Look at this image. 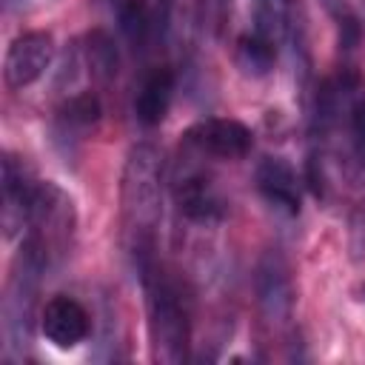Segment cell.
<instances>
[{"label": "cell", "instance_id": "cell-1", "mask_svg": "<svg viewBox=\"0 0 365 365\" xmlns=\"http://www.w3.org/2000/svg\"><path fill=\"white\" fill-rule=\"evenodd\" d=\"M163 214V157L154 145L137 143L120 177L123 240L134 265L154 257V237Z\"/></svg>", "mask_w": 365, "mask_h": 365}, {"label": "cell", "instance_id": "cell-2", "mask_svg": "<svg viewBox=\"0 0 365 365\" xmlns=\"http://www.w3.org/2000/svg\"><path fill=\"white\" fill-rule=\"evenodd\" d=\"M145 291L151 354L160 362H185L191 348V311L180 282L157 262V257L137 265Z\"/></svg>", "mask_w": 365, "mask_h": 365}, {"label": "cell", "instance_id": "cell-3", "mask_svg": "<svg viewBox=\"0 0 365 365\" xmlns=\"http://www.w3.org/2000/svg\"><path fill=\"white\" fill-rule=\"evenodd\" d=\"M74 228H77V211L71 197L57 182H37L23 245H29L46 262V268L54 271L71 254Z\"/></svg>", "mask_w": 365, "mask_h": 365}, {"label": "cell", "instance_id": "cell-4", "mask_svg": "<svg viewBox=\"0 0 365 365\" xmlns=\"http://www.w3.org/2000/svg\"><path fill=\"white\" fill-rule=\"evenodd\" d=\"M46 271H48L46 262L29 245H20L11 265L9 285H6V297H3V325H6V339L11 351H23L31 345L37 297H40V282Z\"/></svg>", "mask_w": 365, "mask_h": 365}, {"label": "cell", "instance_id": "cell-5", "mask_svg": "<svg viewBox=\"0 0 365 365\" xmlns=\"http://www.w3.org/2000/svg\"><path fill=\"white\" fill-rule=\"evenodd\" d=\"M254 294H257V308L265 319V325L282 331L294 319V282L288 262L282 259L279 251H265L254 268Z\"/></svg>", "mask_w": 365, "mask_h": 365}, {"label": "cell", "instance_id": "cell-6", "mask_svg": "<svg viewBox=\"0 0 365 365\" xmlns=\"http://www.w3.org/2000/svg\"><path fill=\"white\" fill-rule=\"evenodd\" d=\"M182 140L188 148H194L205 157H217V160H242L254 145L251 128L231 117L200 120L185 131Z\"/></svg>", "mask_w": 365, "mask_h": 365}, {"label": "cell", "instance_id": "cell-7", "mask_svg": "<svg viewBox=\"0 0 365 365\" xmlns=\"http://www.w3.org/2000/svg\"><path fill=\"white\" fill-rule=\"evenodd\" d=\"M54 57V40L48 31H26L11 40L3 60V80L11 91H23L34 86Z\"/></svg>", "mask_w": 365, "mask_h": 365}, {"label": "cell", "instance_id": "cell-8", "mask_svg": "<svg viewBox=\"0 0 365 365\" xmlns=\"http://www.w3.org/2000/svg\"><path fill=\"white\" fill-rule=\"evenodd\" d=\"M0 180H3L0 182L3 185V217H0L3 220V234H6V240H14L17 234H26L37 182L31 180V171L26 168V163L14 154L3 157Z\"/></svg>", "mask_w": 365, "mask_h": 365}, {"label": "cell", "instance_id": "cell-9", "mask_svg": "<svg viewBox=\"0 0 365 365\" xmlns=\"http://www.w3.org/2000/svg\"><path fill=\"white\" fill-rule=\"evenodd\" d=\"M174 202H177L180 217L197 225H214L222 220V211H225L214 180L197 168H185L174 180Z\"/></svg>", "mask_w": 365, "mask_h": 365}, {"label": "cell", "instance_id": "cell-10", "mask_svg": "<svg viewBox=\"0 0 365 365\" xmlns=\"http://www.w3.org/2000/svg\"><path fill=\"white\" fill-rule=\"evenodd\" d=\"M40 331L43 336L60 348V351H71L77 348L88 331H91V317L88 311L74 299V297H66V294H57L51 297L43 311H40Z\"/></svg>", "mask_w": 365, "mask_h": 365}, {"label": "cell", "instance_id": "cell-11", "mask_svg": "<svg viewBox=\"0 0 365 365\" xmlns=\"http://www.w3.org/2000/svg\"><path fill=\"white\" fill-rule=\"evenodd\" d=\"M257 191L262 194V200L285 214V217H297L302 208V185L299 177L294 171V165L285 157H262L257 165Z\"/></svg>", "mask_w": 365, "mask_h": 365}, {"label": "cell", "instance_id": "cell-12", "mask_svg": "<svg viewBox=\"0 0 365 365\" xmlns=\"http://www.w3.org/2000/svg\"><path fill=\"white\" fill-rule=\"evenodd\" d=\"M171 0H125L120 6V29L134 51H145L151 40H163L168 29Z\"/></svg>", "mask_w": 365, "mask_h": 365}, {"label": "cell", "instance_id": "cell-13", "mask_svg": "<svg viewBox=\"0 0 365 365\" xmlns=\"http://www.w3.org/2000/svg\"><path fill=\"white\" fill-rule=\"evenodd\" d=\"M174 83L177 80L168 66H157L140 80V88L134 97V117L140 125L151 128L168 114V106L174 97Z\"/></svg>", "mask_w": 365, "mask_h": 365}, {"label": "cell", "instance_id": "cell-14", "mask_svg": "<svg viewBox=\"0 0 365 365\" xmlns=\"http://www.w3.org/2000/svg\"><path fill=\"white\" fill-rule=\"evenodd\" d=\"M274 60H277V46L265 37H259L257 31L251 34H242L237 40V48H234V63L237 68L245 74V77H265L271 68H274Z\"/></svg>", "mask_w": 365, "mask_h": 365}, {"label": "cell", "instance_id": "cell-15", "mask_svg": "<svg viewBox=\"0 0 365 365\" xmlns=\"http://www.w3.org/2000/svg\"><path fill=\"white\" fill-rule=\"evenodd\" d=\"M294 0H254V31L279 46L291 26Z\"/></svg>", "mask_w": 365, "mask_h": 365}, {"label": "cell", "instance_id": "cell-16", "mask_svg": "<svg viewBox=\"0 0 365 365\" xmlns=\"http://www.w3.org/2000/svg\"><path fill=\"white\" fill-rule=\"evenodd\" d=\"M83 51H86V66H88V71H91L94 80H100V83H111V80L117 77L120 54H117L114 40H111L106 31H100V29L91 31V34L86 37Z\"/></svg>", "mask_w": 365, "mask_h": 365}, {"label": "cell", "instance_id": "cell-17", "mask_svg": "<svg viewBox=\"0 0 365 365\" xmlns=\"http://www.w3.org/2000/svg\"><path fill=\"white\" fill-rule=\"evenodd\" d=\"M100 117H103V106H100V97L91 91L68 97L60 108V125L66 134L68 131H86V128L97 125Z\"/></svg>", "mask_w": 365, "mask_h": 365}, {"label": "cell", "instance_id": "cell-18", "mask_svg": "<svg viewBox=\"0 0 365 365\" xmlns=\"http://www.w3.org/2000/svg\"><path fill=\"white\" fill-rule=\"evenodd\" d=\"M348 134H351V151L356 163L365 165V94L354 97L348 108Z\"/></svg>", "mask_w": 365, "mask_h": 365}, {"label": "cell", "instance_id": "cell-19", "mask_svg": "<svg viewBox=\"0 0 365 365\" xmlns=\"http://www.w3.org/2000/svg\"><path fill=\"white\" fill-rule=\"evenodd\" d=\"M348 248H351V259H365V191L356 200L354 211H351V222H348Z\"/></svg>", "mask_w": 365, "mask_h": 365}, {"label": "cell", "instance_id": "cell-20", "mask_svg": "<svg viewBox=\"0 0 365 365\" xmlns=\"http://www.w3.org/2000/svg\"><path fill=\"white\" fill-rule=\"evenodd\" d=\"M228 14H231V0H200V20L214 37H222Z\"/></svg>", "mask_w": 365, "mask_h": 365}, {"label": "cell", "instance_id": "cell-21", "mask_svg": "<svg viewBox=\"0 0 365 365\" xmlns=\"http://www.w3.org/2000/svg\"><path fill=\"white\" fill-rule=\"evenodd\" d=\"M322 6H325L331 14H336V17H342V11H345V0H322Z\"/></svg>", "mask_w": 365, "mask_h": 365}, {"label": "cell", "instance_id": "cell-22", "mask_svg": "<svg viewBox=\"0 0 365 365\" xmlns=\"http://www.w3.org/2000/svg\"><path fill=\"white\" fill-rule=\"evenodd\" d=\"M6 6H9V9H23L26 0H6Z\"/></svg>", "mask_w": 365, "mask_h": 365}, {"label": "cell", "instance_id": "cell-23", "mask_svg": "<svg viewBox=\"0 0 365 365\" xmlns=\"http://www.w3.org/2000/svg\"><path fill=\"white\" fill-rule=\"evenodd\" d=\"M362 294H365V288H362Z\"/></svg>", "mask_w": 365, "mask_h": 365}]
</instances>
